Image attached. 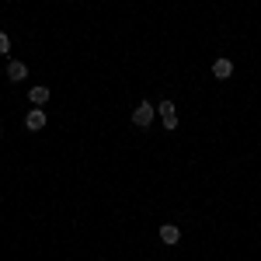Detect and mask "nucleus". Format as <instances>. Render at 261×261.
<instances>
[{"label":"nucleus","mask_w":261,"mask_h":261,"mask_svg":"<svg viewBox=\"0 0 261 261\" xmlns=\"http://www.w3.org/2000/svg\"><path fill=\"white\" fill-rule=\"evenodd\" d=\"M157 119V105H150V101H140L136 108H133V125H140V129H150Z\"/></svg>","instance_id":"obj_1"},{"label":"nucleus","mask_w":261,"mask_h":261,"mask_svg":"<svg viewBox=\"0 0 261 261\" xmlns=\"http://www.w3.org/2000/svg\"><path fill=\"white\" fill-rule=\"evenodd\" d=\"M157 112H161V119H164V129L174 133V129H178V105H174V101H161Z\"/></svg>","instance_id":"obj_2"},{"label":"nucleus","mask_w":261,"mask_h":261,"mask_svg":"<svg viewBox=\"0 0 261 261\" xmlns=\"http://www.w3.org/2000/svg\"><path fill=\"white\" fill-rule=\"evenodd\" d=\"M45 125H49V115H45L42 108H32V112L24 115V129H28V133H42Z\"/></svg>","instance_id":"obj_3"},{"label":"nucleus","mask_w":261,"mask_h":261,"mask_svg":"<svg viewBox=\"0 0 261 261\" xmlns=\"http://www.w3.org/2000/svg\"><path fill=\"white\" fill-rule=\"evenodd\" d=\"M161 244H167V247L181 244V226H178V223H164V226H161Z\"/></svg>","instance_id":"obj_4"},{"label":"nucleus","mask_w":261,"mask_h":261,"mask_svg":"<svg viewBox=\"0 0 261 261\" xmlns=\"http://www.w3.org/2000/svg\"><path fill=\"white\" fill-rule=\"evenodd\" d=\"M213 77H216V81H230V77H233V60L220 56V60L213 63Z\"/></svg>","instance_id":"obj_5"},{"label":"nucleus","mask_w":261,"mask_h":261,"mask_svg":"<svg viewBox=\"0 0 261 261\" xmlns=\"http://www.w3.org/2000/svg\"><path fill=\"white\" fill-rule=\"evenodd\" d=\"M24 77H28V66H24L21 60H7V81H11V84H21Z\"/></svg>","instance_id":"obj_6"},{"label":"nucleus","mask_w":261,"mask_h":261,"mask_svg":"<svg viewBox=\"0 0 261 261\" xmlns=\"http://www.w3.org/2000/svg\"><path fill=\"white\" fill-rule=\"evenodd\" d=\"M49 94H53L49 87H42V84H35V87L28 91V101H32L35 108H39V105H45V101H49Z\"/></svg>","instance_id":"obj_7"},{"label":"nucleus","mask_w":261,"mask_h":261,"mask_svg":"<svg viewBox=\"0 0 261 261\" xmlns=\"http://www.w3.org/2000/svg\"><path fill=\"white\" fill-rule=\"evenodd\" d=\"M0 56H11V35L0 32Z\"/></svg>","instance_id":"obj_8"},{"label":"nucleus","mask_w":261,"mask_h":261,"mask_svg":"<svg viewBox=\"0 0 261 261\" xmlns=\"http://www.w3.org/2000/svg\"><path fill=\"white\" fill-rule=\"evenodd\" d=\"M0 140H4V125H0Z\"/></svg>","instance_id":"obj_9"}]
</instances>
